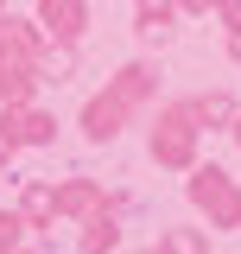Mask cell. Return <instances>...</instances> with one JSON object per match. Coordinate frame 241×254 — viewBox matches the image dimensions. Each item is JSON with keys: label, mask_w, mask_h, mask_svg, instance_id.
Returning a JSON list of instances; mask_svg holds the SVG:
<instances>
[{"label": "cell", "mask_w": 241, "mask_h": 254, "mask_svg": "<svg viewBox=\"0 0 241 254\" xmlns=\"http://www.w3.org/2000/svg\"><path fill=\"white\" fill-rule=\"evenodd\" d=\"M38 26L51 45H76L89 32V0H38Z\"/></svg>", "instance_id": "obj_5"}, {"label": "cell", "mask_w": 241, "mask_h": 254, "mask_svg": "<svg viewBox=\"0 0 241 254\" xmlns=\"http://www.w3.org/2000/svg\"><path fill=\"white\" fill-rule=\"evenodd\" d=\"M0 13H6V0H0Z\"/></svg>", "instance_id": "obj_21"}, {"label": "cell", "mask_w": 241, "mask_h": 254, "mask_svg": "<svg viewBox=\"0 0 241 254\" xmlns=\"http://www.w3.org/2000/svg\"><path fill=\"white\" fill-rule=\"evenodd\" d=\"M76 248H83V254L120 248V222H115V210H108V203H102L95 216H83V235H76Z\"/></svg>", "instance_id": "obj_13"}, {"label": "cell", "mask_w": 241, "mask_h": 254, "mask_svg": "<svg viewBox=\"0 0 241 254\" xmlns=\"http://www.w3.org/2000/svg\"><path fill=\"white\" fill-rule=\"evenodd\" d=\"M178 13H216V0H178Z\"/></svg>", "instance_id": "obj_17"}, {"label": "cell", "mask_w": 241, "mask_h": 254, "mask_svg": "<svg viewBox=\"0 0 241 254\" xmlns=\"http://www.w3.org/2000/svg\"><path fill=\"white\" fill-rule=\"evenodd\" d=\"M190 108H197V127H216V133H229V121L241 115L229 89H203V95H190Z\"/></svg>", "instance_id": "obj_12"}, {"label": "cell", "mask_w": 241, "mask_h": 254, "mask_svg": "<svg viewBox=\"0 0 241 254\" xmlns=\"http://www.w3.org/2000/svg\"><path fill=\"white\" fill-rule=\"evenodd\" d=\"M216 19H222L229 38H241V0H216Z\"/></svg>", "instance_id": "obj_16"}, {"label": "cell", "mask_w": 241, "mask_h": 254, "mask_svg": "<svg viewBox=\"0 0 241 254\" xmlns=\"http://www.w3.org/2000/svg\"><path fill=\"white\" fill-rule=\"evenodd\" d=\"M108 89H115L120 102H127V108H133V115H140V108H146L152 95H159V64H146V58H133V64H120L115 76H108Z\"/></svg>", "instance_id": "obj_6"}, {"label": "cell", "mask_w": 241, "mask_h": 254, "mask_svg": "<svg viewBox=\"0 0 241 254\" xmlns=\"http://www.w3.org/2000/svg\"><path fill=\"white\" fill-rule=\"evenodd\" d=\"M133 121V108L120 102L115 89H95L89 102H83V115H76V127H83V140H95V146H108V140H120V127Z\"/></svg>", "instance_id": "obj_4"}, {"label": "cell", "mask_w": 241, "mask_h": 254, "mask_svg": "<svg viewBox=\"0 0 241 254\" xmlns=\"http://www.w3.org/2000/svg\"><path fill=\"white\" fill-rule=\"evenodd\" d=\"M19 216H26L32 229L58 222V185H45V178H26V185H19Z\"/></svg>", "instance_id": "obj_11"}, {"label": "cell", "mask_w": 241, "mask_h": 254, "mask_svg": "<svg viewBox=\"0 0 241 254\" xmlns=\"http://www.w3.org/2000/svg\"><path fill=\"white\" fill-rule=\"evenodd\" d=\"M197 140H203V127H197L190 95H178V102H159L152 133H146L152 165H165V172H190V165H197Z\"/></svg>", "instance_id": "obj_1"}, {"label": "cell", "mask_w": 241, "mask_h": 254, "mask_svg": "<svg viewBox=\"0 0 241 254\" xmlns=\"http://www.w3.org/2000/svg\"><path fill=\"white\" fill-rule=\"evenodd\" d=\"M51 140H58V115H45V108H32V102H19V108L0 102V146H6V153H19V146H51Z\"/></svg>", "instance_id": "obj_3"}, {"label": "cell", "mask_w": 241, "mask_h": 254, "mask_svg": "<svg viewBox=\"0 0 241 254\" xmlns=\"http://www.w3.org/2000/svg\"><path fill=\"white\" fill-rule=\"evenodd\" d=\"M45 45H51V38H45V26H38V19H19V13H0V58H45Z\"/></svg>", "instance_id": "obj_7"}, {"label": "cell", "mask_w": 241, "mask_h": 254, "mask_svg": "<svg viewBox=\"0 0 241 254\" xmlns=\"http://www.w3.org/2000/svg\"><path fill=\"white\" fill-rule=\"evenodd\" d=\"M178 0H133V26H140V38H172L178 32Z\"/></svg>", "instance_id": "obj_10"}, {"label": "cell", "mask_w": 241, "mask_h": 254, "mask_svg": "<svg viewBox=\"0 0 241 254\" xmlns=\"http://www.w3.org/2000/svg\"><path fill=\"white\" fill-rule=\"evenodd\" d=\"M229 51H235V64H241V38H229Z\"/></svg>", "instance_id": "obj_19"}, {"label": "cell", "mask_w": 241, "mask_h": 254, "mask_svg": "<svg viewBox=\"0 0 241 254\" xmlns=\"http://www.w3.org/2000/svg\"><path fill=\"white\" fill-rule=\"evenodd\" d=\"M26 229H32V222L19 216V210H0V254L19 248V242H26Z\"/></svg>", "instance_id": "obj_15"}, {"label": "cell", "mask_w": 241, "mask_h": 254, "mask_svg": "<svg viewBox=\"0 0 241 254\" xmlns=\"http://www.w3.org/2000/svg\"><path fill=\"white\" fill-rule=\"evenodd\" d=\"M229 140H235V146H241V115H235V121H229Z\"/></svg>", "instance_id": "obj_18"}, {"label": "cell", "mask_w": 241, "mask_h": 254, "mask_svg": "<svg viewBox=\"0 0 241 254\" xmlns=\"http://www.w3.org/2000/svg\"><path fill=\"white\" fill-rule=\"evenodd\" d=\"M38 89H45V76H38L32 58H0V102H6V108L38 102Z\"/></svg>", "instance_id": "obj_8"}, {"label": "cell", "mask_w": 241, "mask_h": 254, "mask_svg": "<svg viewBox=\"0 0 241 254\" xmlns=\"http://www.w3.org/2000/svg\"><path fill=\"white\" fill-rule=\"evenodd\" d=\"M184 197L197 203V216L210 222V229H222V235L241 229V185L222 165H203V159H197V165L184 172Z\"/></svg>", "instance_id": "obj_2"}, {"label": "cell", "mask_w": 241, "mask_h": 254, "mask_svg": "<svg viewBox=\"0 0 241 254\" xmlns=\"http://www.w3.org/2000/svg\"><path fill=\"white\" fill-rule=\"evenodd\" d=\"M6 159H13V153H6V146H0V172H6Z\"/></svg>", "instance_id": "obj_20"}, {"label": "cell", "mask_w": 241, "mask_h": 254, "mask_svg": "<svg viewBox=\"0 0 241 254\" xmlns=\"http://www.w3.org/2000/svg\"><path fill=\"white\" fill-rule=\"evenodd\" d=\"M102 203H108V190L95 185V178H63V185H58V216H63V222L95 216Z\"/></svg>", "instance_id": "obj_9"}, {"label": "cell", "mask_w": 241, "mask_h": 254, "mask_svg": "<svg viewBox=\"0 0 241 254\" xmlns=\"http://www.w3.org/2000/svg\"><path fill=\"white\" fill-rule=\"evenodd\" d=\"M159 254H210V229H159Z\"/></svg>", "instance_id": "obj_14"}]
</instances>
